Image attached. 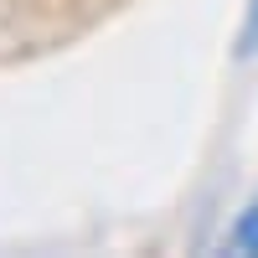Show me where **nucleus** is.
Instances as JSON below:
<instances>
[{"label":"nucleus","instance_id":"1","mask_svg":"<svg viewBox=\"0 0 258 258\" xmlns=\"http://www.w3.org/2000/svg\"><path fill=\"white\" fill-rule=\"evenodd\" d=\"M227 248H232V253H258V197L248 202V212L238 217V227H232Z\"/></svg>","mask_w":258,"mask_h":258},{"label":"nucleus","instance_id":"2","mask_svg":"<svg viewBox=\"0 0 258 258\" xmlns=\"http://www.w3.org/2000/svg\"><path fill=\"white\" fill-rule=\"evenodd\" d=\"M243 52H258V0L248 6V26H243Z\"/></svg>","mask_w":258,"mask_h":258}]
</instances>
